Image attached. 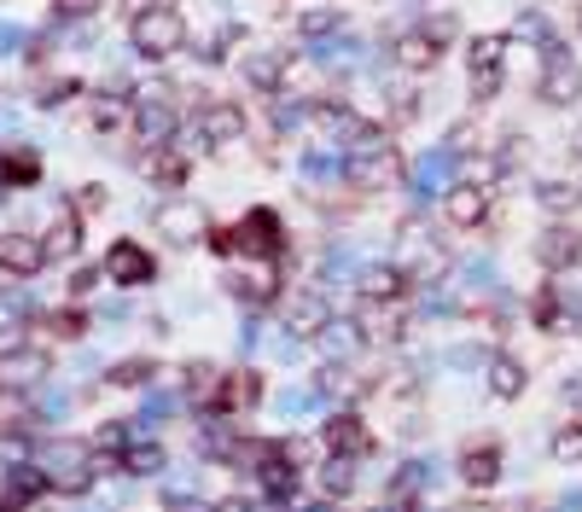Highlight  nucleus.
<instances>
[{
	"label": "nucleus",
	"mask_w": 582,
	"mask_h": 512,
	"mask_svg": "<svg viewBox=\"0 0 582 512\" xmlns=\"http://www.w3.org/2000/svg\"><path fill=\"white\" fill-rule=\"evenodd\" d=\"M542 59H547V71H542V82H536V99H542V106H571V99L582 94V64L565 53L559 41H547Z\"/></svg>",
	"instance_id": "nucleus-7"
},
{
	"label": "nucleus",
	"mask_w": 582,
	"mask_h": 512,
	"mask_svg": "<svg viewBox=\"0 0 582 512\" xmlns=\"http://www.w3.org/2000/svg\"><path fill=\"white\" fill-rule=\"evenodd\" d=\"M536 198H542V210L559 216V210H577V204H582V186L577 181H542Z\"/></svg>",
	"instance_id": "nucleus-26"
},
{
	"label": "nucleus",
	"mask_w": 582,
	"mask_h": 512,
	"mask_svg": "<svg viewBox=\"0 0 582 512\" xmlns=\"http://www.w3.org/2000/svg\"><path fill=\"white\" fill-rule=\"evenodd\" d=\"M0 268L19 275V280L41 275V268H47V245L36 233H24V228H7V233H0Z\"/></svg>",
	"instance_id": "nucleus-10"
},
{
	"label": "nucleus",
	"mask_w": 582,
	"mask_h": 512,
	"mask_svg": "<svg viewBox=\"0 0 582 512\" xmlns=\"http://www.w3.org/2000/svg\"><path fill=\"white\" fill-rule=\"evenodd\" d=\"M198 141V151H216V146H233L239 134H245V106L239 99H198L193 111V129H186Z\"/></svg>",
	"instance_id": "nucleus-3"
},
{
	"label": "nucleus",
	"mask_w": 582,
	"mask_h": 512,
	"mask_svg": "<svg viewBox=\"0 0 582 512\" xmlns=\"http://www.w3.org/2000/svg\"><path fill=\"white\" fill-rule=\"evenodd\" d=\"M390 59H397L402 64V71L408 76H425V71H437V59H442V47L432 41V36H425V29L414 24V29H402V36L397 41H390Z\"/></svg>",
	"instance_id": "nucleus-17"
},
{
	"label": "nucleus",
	"mask_w": 582,
	"mask_h": 512,
	"mask_svg": "<svg viewBox=\"0 0 582 512\" xmlns=\"http://www.w3.org/2000/svg\"><path fill=\"white\" fill-rule=\"evenodd\" d=\"M489 204H495V193H489V186L454 181L449 193H442V216H449L454 228H484V221H489Z\"/></svg>",
	"instance_id": "nucleus-12"
},
{
	"label": "nucleus",
	"mask_w": 582,
	"mask_h": 512,
	"mask_svg": "<svg viewBox=\"0 0 582 512\" xmlns=\"http://www.w3.org/2000/svg\"><path fill=\"white\" fill-rule=\"evenodd\" d=\"M460 477H466L472 489H495L501 484V449H495V442H466V449H460Z\"/></svg>",
	"instance_id": "nucleus-19"
},
{
	"label": "nucleus",
	"mask_w": 582,
	"mask_h": 512,
	"mask_svg": "<svg viewBox=\"0 0 582 512\" xmlns=\"http://www.w3.org/2000/svg\"><path fill=\"white\" fill-rule=\"evenodd\" d=\"M256 402H263V373H256V367L221 373V385H216V397H210L216 414H245V407H256Z\"/></svg>",
	"instance_id": "nucleus-11"
},
{
	"label": "nucleus",
	"mask_w": 582,
	"mask_h": 512,
	"mask_svg": "<svg viewBox=\"0 0 582 512\" xmlns=\"http://www.w3.org/2000/svg\"><path fill=\"white\" fill-rule=\"evenodd\" d=\"M47 327H53L59 338H82V332H88V315H82V309H53V315H47Z\"/></svg>",
	"instance_id": "nucleus-30"
},
{
	"label": "nucleus",
	"mask_w": 582,
	"mask_h": 512,
	"mask_svg": "<svg viewBox=\"0 0 582 512\" xmlns=\"http://www.w3.org/2000/svg\"><path fill=\"white\" fill-rule=\"evenodd\" d=\"M256 484H263L268 501H298V489H303V472H298V454H291V442H268L263 460H256Z\"/></svg>",
	"instance_id": "nucleus-5"
},
{
	"label": "nucleus",
	"mask_w": 582,
	"mask_h": 512,
	"mask_svg": "<svg viewBox=\"0 0 582 512\" xmlns=\"http://www.w3.org/2000/svg\"><path fill=\"white\" fill-rule=\"evenodd\" d=\"M320 449H327V454H344V460L373 454V431H367V419L355 414V407H338V414H327V425H320Z\"/></svg>",
	"instance_id": "nucleus-9"
},
{
	"label": "nucleus",
	"mask_w": 582,
	"mask_h": 512,
	"mask_svg": "<svg viewBox=\"0 0 582 512\" xmlns=\"http://www.w3.org/2000/svg\"><path fill=\"white\" fill-rule=\"evenodd\" d=\"M123 466L134 477H151V472H163V449L158 442H134V449H123Z\"/></svg>",
	"instance_id": "nucleus-27"
},
{
	"label": "nucleus",
	"mask_w": 582,
	"mask_h": 512,
	"mask_svg": "<svg viewBox=\"0 0 582 512\" xmlns=\"http://www.w3.org/2000/svg\"><path fill=\"white\" fill-rule=\"evenodd\" d=\"M524 390H530V373H524L519 355H507V350L489 355V397L495 402H519Z\"/></svg>",
	"instance_id": "nucleus-20"
},
{
	"label": "nucleus",
	"mask_w": 582,
	"mask_h": 512,
	"mask_svg": "<svg viewBox=\"0 0 582 512\" xmlns=\"http://www.w3.org/2000/svg\"><path fill=\"white\" fill-rule=\"evenodd\" d=\"M129 41H134V53H141V59L163 64V59H175L181 47H186V19L169 7V0H151L146 12H134Z\"/></svg>",
	"instance_id": "nucleus-1"
},
{
	"label": "nucleus",
	"mask_w": 582,
	"mask_h": 512,
	"mask_svg": "<svg viewBox=\"0 0 582 512\" xmlns=\"http://www.w3.org/2000/svg\"><path fill=\"white\" fill-rule=\"evenodd\" d=\"M41 373H47V355L41 350H19V355H7V362H0V385L24 390V385H36Z\"/></svg>",
	"instance_id": "nucleus-22"
},
{
	"label": "nucleus",
	"mask_w": 582,
	"mask_h": 512,
	"mask_svg": "<svg viewBox=\"0 0 582 512\" xmlns=\"http://www.w3.org/2000/svg\"><path fill=\"white\" fill-rule=\"evenodd\" d=\"M71 210H76V216H99V210H106V186H99V181H94V186H76V204H71Z\"/></svg>",
	"instance_id": "nucleus-31"
},
{
	"label": "nucleus",
	"mask_w": 582,
	"mask_h": 512,
	"mask_svg": "<svg viewBox=\"0 0 582 512\" xmlns=\"http://www.w3.org/2000/svg\"><path fill=\"white\" fill-rule=\"evenodd\" d=\"M233 245H239L245 263H280V256H286V221H280V210H268V204L245 210V221L233 228Z\"/></svg>",
	"instance_id": "nucleus-2"
},
{
	"label": "nucleus",
	"mask_w": 582,
	"mask_h": 512,
	"mask_svg": "<svg viewBox=\"0 0 582 512\" xmlns=\"http://www.w3.org/2000/svg\"><path fill=\"white\" fill-rule=\"evenodd\" d=\"M99 275H106L111 285H151L158 280V263H151V251L141 245V239H111Z\"/></svg>",
	"instance_id": "nucleus-8"
},
{
	"label": "nucleus",
	"mask_w": 582,
	"mask_h": 512,
	"mask_svg": "<svg viewBox=\"0 0 582 512\" xmlns=\"http://www.w3.org/2000/svg\"><path fill=\"white\" fill-rule=\"evenodd\" d=\"M53 12H59V19H94L99 0H53Z\"/></svg>",
	"instance_id": "nucleus-32"
},
{
	"label": "nucleus",
	"mask_w": 582,
	"mask_h": 512,
	"mask_svg": "<svg viewBox=\"0 0 582 512\" xmlns=\"http://www.w3.org/2000/svg\"><path fill=\"white\" fill-rule=\"evenodd\" d=\"M355 292H362V303H402V292H408L402 263H367L355 275Z\"/></svg>",
	"instance_id": "nucleus-16"
},
{
	"label": "nucleus",
	"mask_w": 582,
	"mask_h": 512,
	"mask_svg": "<svg viewBox=\"0 0 582 512\" xmlns=\"http://www.w3.org/2000/svg\"><path fill=\"white\" fill-rule=\"evenodd\" d=\"M344 24V12L338 7H315V12H298V36H327V29Z\"/></svg>",
	"instance_id": "nucleus-28"
},
{
	"label": "nucleus",
	"mask_w": 582,
	"mask_h": 512,
	"mask_svg": "<svg viewBox=\"0 0 582 512\" xmlns=\"http://www.w3.org/2000/svg\"><path fill=\"white\" fill-rule=\"evenodd\" d=\"M280 327L291 338H320L332 327V303L310 292V285H291V297H280Z\"/></svg>",
	"instance_id": "nucleus-6"
},
{
	"label": "nucleus",
	"mask_w": 582,
	"mask_h": 512,
	"mask_svg": "<svg viewBox=\"0 0 582 512\" xmlns=\"http://www.w3.org/2000/svg\"><path fill=\"white\" fill-rule=\"evenodd\" d=\"M530 251H536V263L547 268V275H565V268H577V263H582V233H577V228H565V221H554V228H547Z\"/></svg>",
	"instance_id": "nucleus-13"
},
{
	"label": "nucleus",
	"mask_w": 582,
	"mask_h": 512,
	"mask_svg": "<svg viewBox=\"0 0 582 512\" xmlns=\"http://www.w3.org/2000/svg\"><path fill=\"white\" fill-rule=\"evenodd\" d=\"M303 512H332V501H315V507H303Z\"/></svg>",
	"instance_id": "nucleus-35"
},
{
	"label": "nucleus",
	"mask_w": 582,
	"mask_h": 512,
	"mask_svg": "<svg viewBox=\"0 0 582 512\" xmlns=\"http://www.w3.org/2000/svg\"><path fill=\"white\" fill-rule=\"evenodd\" d=\"M151 221H158L163 239H181V245H193L198 233H210V228H204V210H198L193 198H169V204H158V216H151Z\"/></svg>",
	"instance_id": "nucleus-18"
},
{
	"label": "nucleus",
	"mask_w": 582,
	"mask_h": 512,
	"mask_svg": "<svg viewBox=\"0 0 582 512\" xmlns=\"http://www.w3.org/2000/svg\"><path fill=\"white\" fill-rule=\"evenodd\" d=\"M123 123H134V99H117V94H99L94 99V129H123Z\"/></svg>",
	"instance_id": "nucleus-24"
},
{
	"label": "nucleus",
	"mask_w": 582,
	"mask_h": 512,
	"mask_svg": "<svg viewBox=\"0 0 582 512\" xmlns=\"http://www.w3.org/2000/svg\"><path fill=\"white\" fill-rule=\"evenodd\" d=\"M577 332H582V315H577Z\"/></svg>",
	"instance_id": "nucleus-37"
},
{
	"label": "nucleus",
	"mask_w": 582,
	"mask_h": 512,
	"mask_svg": "<svg viewBox=\"0 0 582 512\" xmlns=\"http://www.w3.org/2000/svg\"><path fill=\"white\" fill-rule=\"evenodd\" d=\"M350 489H355V460L327 454V460H320V495H327V501H344Z\"/></svg>",
	"instance_id": "nucleus-23"
},
{
	"label": "nucleus",
	"mask_w": 582,
	"mask_h": 512,
	"mask_svg": "<svg viewBox=\"0 0 582 512\" xmlns=\"http://www.w3.org/2000/svg\"><path fill=\"white\" fill-rule=\"evenodd\" d=\"M571 19H577V29H582V0H577V7H571Z\"/></svg>",
	"instance_id": "nucleus-36"
},
{
	"label": "nucleus",
	"mask_w": 582,
	"mask_h": 512,
	"mask_svg": "<svg viewBox=\"0 0 582 512\" xmlns=\"http://www.w3.org/2000/svg\"><path fill=\"white\" fill-rule=\"evenodd\" d=\"M547 454H554L559 466H582V419L559 425V431H554V442H547Z\"/></svg>",
	"instance_id": "nucleus-25"
},
{
	"label": "nucleus",
	"mask_w": 582,
	"mask_h": 512,
	"mask_svg": "<svg viewBox=\"0 0 582 512\" xmlns=\"http://www.w3.org/2000/svg\"><path fill=\"white\" fill-rule=\"evenodd\" d=\"M367 512H414V501H397V495H385V501H373Z\"/></svg>",
	"instance_id": "nucleus-33"
},
{
	"label": "nucleus",
	"mask_w": 582,
	"mask_h": 512,
	"mask_svg": "<svg viewBox=\"0 0 582 512\" xmlns=\"http://www.w3.org/2000/svg\"><path fill=\"white\" fill-rule=\"evenodd\" d=\"M151 373H158V362H146V355H134V362H117V367L106 373V379L129 390V385H146V379H151Z\"/></svg>",
	"instance_id": "nucleus-29"
},
{
	"label": "nucleus",
	"mask_w": 582,
	"mask_h": 512,
	"mask_svg": "<svg viewBox=\"0 0 582 512\" xmlns=\"http://www.w3.org/2000/svg\"><path fill=\"white\" fill-rule=\"evenodd\" d=\"M466 76H472V99H477V106L501 94V82H507V36H501V29H489V36H477L466 47Z\"/></svg>",
	"instance_id": "nucleus-4"
},
{
	"label": "nucleus",
	"mask_w": 582,
	"mask_h": 512,
	"mask_svg": "<svg viewBox=\"0 0 582 512\" xmlns=\"http://www.w3.org/2000/svg\"><path fill=\"white\" fill-rule=\"evenodd\" d=\"M355 327H362L367 344H402L408 320H402V303H362V309H355Z\"/></svg>",
	"instance_id": "nucleus-15"
},
{
	"label": "nucleus",
	"mask_w": 582,
	"mask_h": 512,
	"mask_svg": "<svg viewBox=\"0 0 582 512\" xmlns=\"http://www.w3.org/2000/svg\"><path fill=\"white\" fill-rule=\"evenodd\" d=\"M559 397H565V402H582V373H571V379L559 385Z\"/></svg>",
	"instance_id": "nucleus-34"
},
{
	"label": "nucleus",
	"mask_w": 582,
	"mask_h": 512,
	"mask_svg": "<svg viewBox=\"0 0 582 512\" xmlns=\"http://www.w3.org/2000/svg\"><path fill=\"white\" fill-rule=\"evenodd\" d=\"M286 71H291V53H274V47H263V53H245V82L263 99H286Z\"/></svg>",
	"instance_id": "nucleus-14"
},
{
	"label": "nucleus",
	"mask_w": 582,
	"mask_h": 512,
	"mask_svg": "<svg viewBox=\"0 0 582 512\" xmlns=\"http://www.w3.org/2000/svg\"><path fill=\"white\" fill-rule=\"evenodd\" d=\"M41 245H47V263L53 256H76L82 251V216L71 210V204H59L53 221H47V233H41Z\"/></svg>",
	"instance_id": "nucleus-21"
}]
</instances>
